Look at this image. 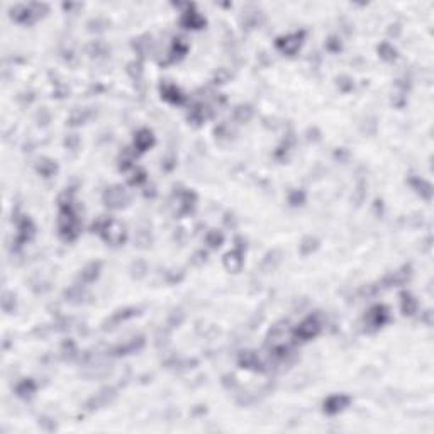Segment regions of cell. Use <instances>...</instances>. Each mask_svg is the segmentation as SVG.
Instances as JSON below:
<instances>
[{"label":"cell","mask_w":434,"mask_h":434,"mask_svg":"<svg viewBox=\"0 0 434 434\" xmlns=\"http://www.w3.org/2000/svg\"><path fill=\"white\" fill-rule=\"evenodd\" d=\"M58 227H60V234L63 236L65 239H75L80 232V224L78 219L75 217L73 210L70 209V205L66 207L63 204V209L60 212V217H58Z\"/></svg>","instance_id":"1"},{"label":"cell","mask_w":434,"mask_h":434,"mask_svg":"<svg viewBox=\"0 0 434 434\" xmlns=\"http://www.w3.org/2000/svg\"><path fill=\"white\" fill-rule=\"evenodd\" d=\"M48 12L46 4H31V6H17L12 9V19L22 24H29L38 17L44 16Z\"/></svg>","instance_id":"2"},{"label":"cell","mask_w":434,"mask_h":434,"mask_svg":"<svg viewBox=\"0 0 434 434\" xmlns=\"http://www.w3.org/2000/svg\"><path fill=\"white\" fill-rule=\"evenodd\" d=\"M100 234H102V238L107 241V243H110L114 246L124 243V239H126V229H124V226L120 224L119 221L105 222V224L102 226V229H100Z\"/></svg>","instance_id":"3"},{"label":"cell","mask_w":434,"mask_h":434,"mask_svg":"<svg viewBox=\"0 0 434 434\" xmlns=\"http://www.w3.org/2000/svg\"><path fill=\"white\" fill-rule=\"evenodd\" d=\"M104 202H105L107 207H110V209H122L124 205L129 202V195L122 187L114 185V187H110V189L105 190Z\"/></svg>","instance_id":"4"},{"label":"cell","mask_w":434,"mask_h":434,"mask_svg":"<svg viewBox=\"0 0 434 434\" xmlns=\"http://www.w3.org/2000/svg\"><path fill=\"white\" fill-rule=\"evenodd\" d=\"M388 321V311L383 306H375L368 311V314L365 316V324L368 326L370 331H375L382 328L383 324Z\"/></svg>","instance_id":"5"},{"label":"cell","mask_w":434,"mask_h":434,"mask_svg":"<svg viewBox=\"0 0 434 434\" xmlns=\"http://www.w3.org/2000/svg\"><path fill=\"white\" fill-rule=\"evenodd\" d=\"M302 39H304V33L285 36V38H280L278 41H276V48H278L281 53H285V55H295L302 46Z\"/></svg>","instance_id":"6"},{"label":"cell","mask_w":434,"mask_h":434,"mask_svg":"<svg viewBox=\"0 0 434 434\" xmlns=\"http://www.w3.org/2000/svg\"><path fill=\"white\" fill-rule=\"evenodd\" d=\"M321 331V324L316 317H307L306 321L299 324V328L295 329V336L302 341H307V339H312L314 336H317Z\"/></svg>","instance_id":"7"},{"label":"cell","mask_w":434,"mask_h":434,"mask_svg":"<svg viewBox=\"0 0 434 434\" xmlns=\"http://www.w3.org/2000/svg\"><path fill=\"white\" fill-rule=\"evenodd\" d=\"M351 399L344 393H336V395H331L328 400L324 402V412H328L331 415L341 412V410L346 409L350 405Z\"/></svg>","instance_id":"8"},{"label":"cell","mask_w":434,"mask_h":434,"mask_svg":"<svg viewBox=\"0 0 434 434\" xmlns=\"http://www.w3.org/2000/svg\"><path fill=\"white\" fill-rule=\"evenodd\" d=\"M153 144H155L153 132L148 131V129H141V131L136 134V137H134V146H136L137 151H146Z\"/></svg>","instance_id":"9"},{"label":"cell","mask_w":434,"mask_h":434,"mask_svg":"<svg viewBox=\"0 0 434 434\" xmlns=\"http://www.w3.org/2000/svg\"><path fill=\"white\" fill-rule=\"evenodd\" d=\"M161 97L165 100H168L170 104H183V100H185V97L182 95V92L178 90L175 85H165V87H161Z\"/></svg>","instance_id":"10"},{"label":"cell","mask_w":434,"mask_h":434,"mask_svg":"<svg viewBox=\"0 0 434 434\" xmlns=\"http://www.w3.org/2000/svg\"><path fill=\"white\" fill-rule=\"evenodd\" d=\"M280 263H281V253L278 251V249H273V251L266 253V256L263 258L261 268H263V271L270 273V271H273L278 268Z\"/></svg>","instance_id":"11"},{"label":"cell","mask_w":434,"mask_h":434,"mask_svg":"<svg viewBox=\"0 0 434 434\" xmlns=\"http://www.w3.org/2000/svg\"><path fill=\"white\" fill-rule=\"evenodd\" d=\"M205 24V19L197 12H185L182 17V26L187 29H200Z\"/></svg>","instance_id":"12"},{"label":"cell","mask_w":434,"mask_h":434,"mask_svg":"<svg viewBox=\"0 0 434 434\" xmlns=\"http://www.w3.org/2000/svg\"><path fill=\"white\" fill-rule=\"evenodd\" d=\"M410 185L414 187V190L417 192L420 197H424L426 200H429L432 197V187L431 183L426 182L424 178H412L410 180Z\"/></svg>","instance_id":"13"},{"label":"cell","mask_w":434,"mask_h":434,"mask_svg":"<svg viewBox=\"0 0 434 434\" xmlns=\"http://www.w3.org/2000/svg\"><path fill=\"white\" fill-rule=\"evenodd\" d=\"M400 307L402 312L405 316H412L415 311H417V301L410 295L409 292H402L400 294Z\"/></svg>","instance_id":"14"},{"label":"cell","mask_w":434,"mask_h":434,"mask_svg":"<svg viewBox=\"0 0 434 434\" xmlns=\"http://www.w3.org/2000/svg\"><path fill=\"white\" fill-rule=\"evenodd\" d=\"M241 265H243V258H241V251H232V253H227L224 256V266L227 268L229 271H239L241 270Z\"/></svg>","instance_id":"15"},{"label":"cell","mask_w":434,"mask_h":434,"mask_svg":"<svg viewBox=\"0 0 434 434\" xmlns=\"http://www.w3.org/2000/svg\"><path fill=\"white\" fill-rule=\"evenodd\" d=\"M17 227H19V234H17V243H24V241H28L31 236H33V232H34L33 222H31L28 217L22 219Z\"/></svg>","instance_id":"16"},{"label":"cell","mask_w":434,"mask_h":434,"mask_svg":"<svg viewBox=\"0 0 434 434\" xmlns=\"http://www.w3.org/2000/svg\"><path fill=\"white\" fill-rule=\"evenodd\" d=\"M38 172L44 177H51L56 172V163L48 158H41L38 161Z\"/></svg>","instance_id":"17"},{"label":"cell","mask_w":434,"mask_h":434,"mask_svg":"<svg viewBox=\"0 0 434 434\" xmlns=\"http://www.w3.org/2000/svg\"><path fill=\"white\" fill-rule=\"evenodd\" d=\"M317 248H319V239L312 238V236H307L301 244V253L304 254V256H309V254L314 253Z\"/></svg>","instance_id":"18"},{"label":"cell","mask_w":434,"mask_h":434,"mask_svg":"<svg viewBox=\"0 0 434 434\" xmlns=\"http://www.w3.org/2000/svg\"><path fill=\"white\" fill-rule=\"evenodd\" d=\"M98 270H100V263H90V265L82 271V280L83 281H93L97 278Z\"/></svg>","instance_id":"19"},{"label":"cell","mask_w":434,"mask_h":434,"mask_svg":"<svg viewBox=\"0 0 434 434\" xmlns=\"http://www.w3.org/2000/svg\"><path fill=\"white\" fill-rule=\"evenodd\" d=\"M253 115V109L249 105H239L238 109L234 110V117L236 120H239V122H248L249 119H251Z\"/></svg>","instance_id":"20"},{"label":"cell","mask_w":434,"mask_h":434,"mask_svg":"<svg viewBox=\"0 0 434 434\" xmlns=\"http://www.w3.org/2000/svg\"><path fill=\"white\" fill-rule=\"evenodd\" d=\"M241 365H244L246 368H258L259 366V360L258 356L254 355L253 351H246L244 355H241Z\"/></svg>","instance_id":"21"},{"label":"cell","mask_w":434,"mask_h":434,"mask_svg":"<svg viewBox=\"0 0 434 434\" xmlns=\"http://www.w3.org/2000/svg\"><path fill=\"white\" fill-rule=\"evenodd\" d=\"M378 53H380V56H382L385 61H392V60H395V56H397L395 48L390 46V44H388V43H382V44H380V46H378Z\"/></svg>","instance_id":"22"},{"label":"cell","mask_w":434,"mask_h":434,"mask_svg":"<svg viewBox=\"0 0 434 434\" xmlns=\"http://www.w3.org/2000/svg\"><path fill=\"white\" fill-rule=\"evenodd\" d=\"M34 390H36V385L33 380H24V382H21L19 385H17V393H19L21 397L33 395Z\"/></svg>","instance_id":"23"},{"label":"cell","mask_w":434,"mask_h":434,"mask_svg":"<svg viewBox=\"0 0 434 434\" xmlns=\"http://www.w3.org/2000/svg\"><path fill=\"white\" fill-rule=\"evenodd\" d=\"M131 271H132V276H136V278H141V276H144V273H146V263L141 261V259H137V261L132 263Z\"/></svg>","instance_id":"24"},{"label":"cell","mask_w":434,"mask_h":434,"mask_svg":"<svg viewBox=\"0 0 434 434\" xmlns=\"http://www.w3.org/2000/svg\"><path fill=\"white\" fill-rule=\"evenodd\" d=\"M222 241H224V236H222L221 232H217V231H212L207 236V243L212 246V248H219V246L222 244Z\"/></svg>","instance_id":"25"},{"label":"cell","mask_w":434,"mask_h":434,"mask_svg":"<svg viewBox=\"0 0 434 434\" xmlns=\"http://www.w3.org/2000/svg\"><path fill=\"white\" fill-rule=\"evenodd\" d=\"M304 200H306V195H304V192L295 190L294 194L290 195V204H292V205H302Z\"/></svg>","instance_id":"26"},{"label":"cell","mask_w":434,"mask_h":434,"mask_svg":"<svg viewBox=\"0 0 434 434\" xmlns=\"http://www.w3.org/2000/svg\"><path fill=\"white\" fill-rule=\"evenodd\" d=\"M11 302H14V295L6 292L4 294V299H2V306H4V311L6 312H11L14 307H11Z\"/></svg>","instance_id":"27"},{"label":"cell","mask_w":434,"mask_h":434,"mask_svg":"<svg viewBox=\"0 0 434 434\" xmlns=\"http://www.w3.org/2000/svg\"><path fill=\"white\" fill-rule=\"evenodd\" d=\"M338 85L343 88L344 92H348V90H351V88H353V82H351L350 78H346V77L339 78V80H338Z\"/></svg>","instance_id":"28"},{"label":"cell","mask_w":434,"mask_h":434,"mask_svg":"<svg viewBox=\"0 0 434 434\" xmlns=\"http://www.w3.org/2000/svg\"><path fill=\"white\" fill-rule=\"evenodd\" d=\"M38 117H39V120H44V124H48V120H49V114H48L44 109H41V112L38 114Z\"/></svg>","instance_id":"29"}]
</instances>
